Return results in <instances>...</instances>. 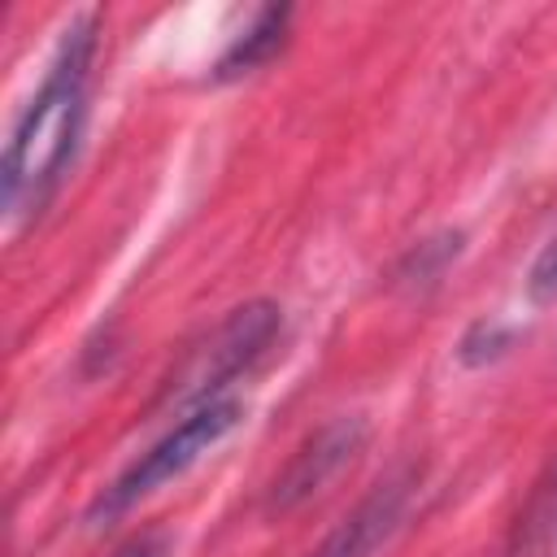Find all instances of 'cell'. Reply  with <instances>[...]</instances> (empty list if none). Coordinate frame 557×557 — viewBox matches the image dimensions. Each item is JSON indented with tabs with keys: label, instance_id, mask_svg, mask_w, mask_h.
<instances>
[{
	"label": "cell",
	"instance_id": "6da1fadb",
	"mask_svg": "<svg viewBox=\"0 0 557 557\" xmlns=\"http://www.w3.org/2000/svg\"><path fill=\"white\" fill-rule=\"evenodd\" d=\"M96 48H100V17L96 13L74 17L30 104L22 109L9 135L4 165H0V205H4L9 226L39 218L74 161L78 135L87 122V87H91Z\"/></svg>",
	"mask_w": 557,
	"mask_h": 557
},
{
	"label": "cell",
	"instance_id": "7a4b0ae2",
	"mask_svg": "<svg viewBox=\"0 0 557 557\" xmlns=\"http://www.w3.org/2000/svg\"><path fill=\"white\" fill-rule=\"evenodd\" d=\"M278 326H283V309L274 300H248V305L231 309L196 348H187V357L161 383L157 409L191 413L209 400H222V387L235 374H244L274 344Z\"/></svg>",
	"mask_w": 557,
	"mask_h": 557
},
{
	"label": "cell",
	"instance_id": "3957f363",
	"mask_svg": "<svg viewBox=\"0 0 557 557\" xmlns=\"http://www.w3.org/2000/svg\"><path fill=\"white\" fill-rule=\"evenodd\" d=\"M239 418H244V405H239L235 396H222V400H209V405L183 413V418L174 422V431H165L148 453H139V457L96 496V505L87 509V522H91V527H104V522L122 518V513H126L131 505H139L148 492H157L161 483L178 479V474H183L200 453H209L226 431H235Z\"/></svg>",
	"mask_w": 557,
	"mask_h": 557
},
{
	"label": "cell",
	"instance_id": "277c9868",
	"mask_svg": "<svg viewBox=\"0 0 557 557\" xmlns=\"http://www.w3.org/2000/svg\"><path fill=\"white\" fill-rule=\"evenodd\" d=\"M370 426L357 413H339L331 422H322L296 453L292 461L278 470V479L265 492V513H292L296 505H305L313 492H322L344 466L357 461V453L366 448Z\"/></svg>",
	"mask_w": 557,
	"mask_h": 557
},
{
	"label": "cell",
	"instance_id": "5b68a950",
	"mask_svg": "<svg viewBox=\"0 0 557 557\" xmlns=\"http://www.w3.org/2000/svg\"><path fill=\"white\" fill-rule=\"evenodd\" d=\"M413 487H418V466L392 470L387 479H379V483L370 487V496H366L309 557H374V553L392 540V531L400 527Z\"/></svg>",
	"mask_w": 557,
	"mask_h": 557
},
{
	"label": "cell",
	"instance_id": "8992f818",
	"mask_svg": "<svg viewBox=\"0 0 557 557\" xmlns=\"http://www.w3.org/2000/svg\"><path fill=\"white\" fill-rule=\"evenodd\" d=\"M287 26H292V9L287 4H265L252 13V22L231 39V48L218 57L213 65V78L218 83H231V78H244L252 70H261L283 44H287Z\"/></svg>",
	"mask_w": 557,
	"mask_h": 557
},
{
	"label": "cell",
	"instance_id": "52a82bcc",
	"mask_svg": "<svg viewBox=\"0 0 557 557\" xmlns=\"http://www.w3.org/2000/svg\"><path fill=\"white\" fill-rule=\"evenodd\" d=\"M461 244H466L461 231H435V235L418 239V244L396 261L392 283H396V287H409V292H422V287L440 283V274L461 257Z\"/></svg>",
	"mask_w": 557,
	"mask_h": 557
},
{
	"label": "cell",
	"instance_id": "ba28073f",
	"mask_svg": "<svg viewBox=\"0 0 557 557\" xmlns=\"http://www.w3.org/2000/svg\"><path fill=\"white\" fill-rule=\"evenodd\" d=\"M509 344H513V331H509V326H500V322H474V326L466 331L457 357H461L466 366H487V361L505 357Z\"/></svg>",
	"mask_w": 557,
	"mask_h": 557
},
{
	"label": "cell",
	"instance_id": "9c48e42d",
	"mask_svg": "<svg viewBox=\"0 0 557 557\" xmlns=\"http://www.w3.org/2000/svg\"><path fill=\"white\" fill-rule=\"evenodd\" d=\"M527 292L535 300H557V235L540 248V257L531 261V274H527Z\"/></svg>",
	"mask_w": 557,
	"mask_h": 557
},
{
	"label": "cell",
	"instance_id": "30bf717a",
	"mask_svg": "<svg viewBox=\"0 0 557 557\" xmlns=\"http://www.w3.org/2000/svg\"><path fill=\"white\" fill-rule=\"evenodd\" d=\"M170 548H174L170 531H139L126 544H117L109 557H170Z\"/></svg>",
	"mask_w": 557,
	"mask_h": 557
}]
</instances>
